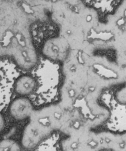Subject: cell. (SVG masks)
<instances>
[{
    "label": "cell",
    "mask_w": 126,
    "mask_h": 151,
    "mask_svg": "<svg viewBox=\"0 0 126 151\" xmlns=\"http://www.w3.org/2000/svg\"><path fill=\"white\" fill-rule=\"evenodd\" d=\"M53 132L52 129L33 120L25 127L21 138V145L27 150H31L38 146L43 140Z\"/></svg>",
    "instance_id": "cell-2"
},
{
    "label": "cell",
    "mask_w": 126,
    "mask_h": 151,
    "mask_svg": "<svg viewBox=\"0 0 126 151\" xmlns=\"http://www.w3.org/2000/svg\"><path fill=\"white\" fill-rule=\"evenodd\" d=\"M124 69L126 78V68ZM115 99L119 104H126V81L125 84L116 91L115 93Z\"/></svg>",
    "instance_id": "cell-9"
},
{
    "label": "cell",
    "mask_w": 126,
    "mask_h": 151,
    "mask_svg": "<svg viewBox=\"0 0 126 151\" xmlns=\"http://www.w3.org/2000/svg\"><path fill=\"white\" fill-rule=\"evenodd\" d=\"M92 6L102 16L111 13L116 6L117 0H92Z\"/></svg>",
    "instance_id": "cell-7"
},
{
    "label": "cell",
    "mask_w": 126,
    "mask_h": 151,
    "mask_svg": "<svg viewBox=\"0 0 126 151\" xmlns=\"http://www.w3.org/2000/svg\"><path fill=\"white\" fill-rule=\"evenodd\" d=\"M0 151H20V146L14 140L5 139L0 142Z\"/></svg>",
    "instance_id": "cell-8"
},
{
    "label": "cell",
    "mask_w": 126,
    "mask_h": 151,
    "mask_svg": "<svg viewBox=\"0 0 126 151\" xmlns=\"http://www.w3.org/2000/svg\"><path fill=\"white\" fill-rule=\"evenodd\" d=\"M33 110L31 102L28 99L24 96L15 99L11 104L9 108L12 117L18 120L30 117Z\"/></svg>",
    "instance_id": "cell-5"
},
{
    "label": "cell",
    "mask_w": 126,
    "mask_h": 151,
    "mask_svg": "<svg viewBox=\"0 0 126 151\" xmlns=\"http://www.w3.org/2000/svg\"><path fill=\"white\" fill-rule=\"evenodd\" d=\"M11 55L17 65L24 70H30L36 65L38 57L30 36L20 35Z\"/></svg>",
    "instance_id": "cell-1"
},
{
    "label": "cell",
    "mask_w": 126,
    "mask_h": 151,
    "mask_svg": "<svg viewBox=\"0 0 126 151\" xmlns=\"http://www.w3.org/2000/svg\"><path fill=\"white\" fill-rule=\"evenodd\" d=\"M70 48L69 43L64 37H53L44 43L42 52L51 61L63 63L67 57Z\"/></svg>",
    "instance_id": "cell-4"
},
{
    "label": "cell",
    "mask_w": 126,
    "mask_h": 151,
    "mask_svg": "<svg viewBox=\"0 0 126 151\" xmlns=\"http://www.w3.org/2000/svg\"><path fill=\"white\" fill-rule=\"evenodd\" d=\"M99 151H126V131L95 130Z\"/></svg>",
    "instance_id": "cell-3"
},
{
    "label": "cell",
    "mask_w": 126,
    "mask_h": 151,
    "mask_svg": "<svg viewBox=\"0 0 126 151\" xmlns=\"http://www.w3.org/2000/svg\"><path fill=\"white\" fill-rule=\"evenodd\" d=\"M36 87V81L31 76H22L18 78L15 84V90L21 96L31 94Z\"/></svg>",
    "instance_id": "cell-6"
},
{
    "label": "cell",
    "mask_w": 126,
    "mask_h": 151,
    "mask_svg": "<svg viewBox=\"0 0 126 151\" xmlns=\"http://www.w3.org/2000/svg\"><path fill=\"white\" fill-rule=\"evenodd\" d=\"M5 126V120L3 116L0 114V132L4 129Z\"/></svg>",
    "instance_id": "cell-10"
}]
</instances>
